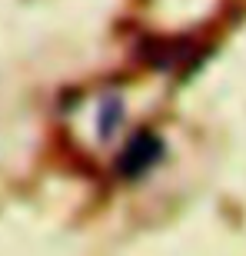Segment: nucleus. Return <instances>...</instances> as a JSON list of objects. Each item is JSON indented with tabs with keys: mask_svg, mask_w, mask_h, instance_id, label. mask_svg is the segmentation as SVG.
Segmentation results:
<instances>
[{
	"mask_svg": "<svg viewBox=\"0 0 246 256\" xmlns=\"http://www.w3.org/2000/svg\"><path fill=\"white\" fill-rule=\"evenodd\" d=\"M160 156H163V140L160 136L153 130H136L130 140H126V146H123L120 160H116V170H120V176L133 180V176H143Z\"/></svg>",
	"mask_w": 246,
	"mask_h": 256,
	"instance_id": "f257e3e1",
	"label": "nucleus"
}]
</instances>
